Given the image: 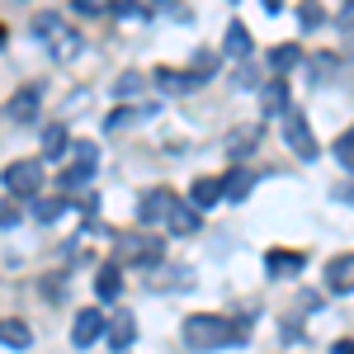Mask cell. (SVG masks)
I'll use <instances>...</instances> for the list:
<instances>
[{"mask_svg":"<svg viewBox=\"0 0 354 354\" xmlns=\"http://www.w3.org/2000/svg\"><path fill=\"white\" fill-rule=\"evenodd\" d=\"M38 104H43L38 85H24V90H19V95H15V100L5 104V118H10V123H28V118L38 113Z\"/></svg>","mask_w":354,"mask_h":354,"instance_id":"10","label":"cell"},{"mask_svg":"<svg viewBox=\"0 0 354 354\" xmlns=\"http://www.w3.org/2000/svg\"><path fill=\"white\" fill-rule=\"evenodd\" d=\"M62 213H66V198H38L33 203V218L38 222H57Z\"/></svg>","mask_w":354,"mask_h":354,"instance_id":"27","label":"cell"},{"mask_svg":"<svg viewBox=\"0 0 354 354\" xmlns=\"http://www.w3.org/2000/svg\"><path fill=\"white\" fill-rule=\"evenodd\" d=\"M109 15H118V19H142L147 10H142L137 0H118V5H109Z\"/></svg>","mask_w":354,"mask_h":354,"instance_id":"29","label":"cell"},{"mask_svg":"<svg viewBox=\"0 0 354 354\" xmlns=\"http://www.w3.org/2000/svg\"><path fill=\"white\" fill-rule=\"evenodd\" d=\"M142 90H147V76H142V71H123V76L113 81V95H118V100H133Z\"/></svg>","mask_w":354,"mask_h":354,"instance_id":"24","label":"cell"},{"mask_svg":"<svg viewBox=\"0 0 354 354\" xmlns=\"http://www.w3.org/2000/svg\"><path fill=\"white\" fill-rule=\"evenodd\" d=\"M33 33H38V38H48V43H62V38H66V33H71V28H66V19H62V15H53V10H43V15H33Z\"/></svg>","mask_w":354,"mask_h":354,"instance_id":"16","label":"cell"},{"mask_svg":"<svg viewBox=\"0 0 354 354\" xmlns=\"http://www.w3.org/2000/svg\"><path fill=\"white\" fill-rule=\"evenodd\" d=\"M265 270H270L274 279H293V274L302 270V250H270V255H265Z\"/></svg>","mask_w":354,"mask_h":354,"instance_id":"13","label":"cell"},{"mask_svg":"<svg viewBox=\"0 0 354 354\" xmlns=\"http://www.w3.org/2000/svg\"><path fill=\"white\" fill-rule=\"evenodd\" d=\"M227 53L232 57H250V33H245L241 19H232V28H227Z\"/></svg>","mask_w":354,"mask_h":354,"instance_id":"26","label":"cell"},{"mask_svg":"<svg viewBox=\"0 0 354 354\" xmlns=\"http://www.w3.org/2000/svg\"><path fill=\"white\" fill-rule=\"evenodd\" d=\"M95 293H100V298H118V293H123V274L113 270V265H104V270L95 274Z\"/></svg>","mask_w":354,"mask_h":354,"instance_id":"22","label":"cell"},{"mask_svg":"<svg viewBox=\"0 0 354 354\" xmlns=\"http://www.w3.org/2000/svg\"><path fill=\"white\" fill-rule=\"evenodd\" d=\"M0 340H5L10 350H28V345H33V330H28L19 317H5V322H0Z\"/></svg>","mask_w":354,"mask_h":354,"instance_id":"17","label":"cell"},{"mask_svg":"<svg viewBox=\"0 0 354 354\" xmlns=\"http://www.w3.org/2000/svg\"><path fill=\"white\" fill-rule=\"evenodd\" d=\"M236 85H241V90H255V66H241V71H236Z\"/></svg>","mask_w":354,"mask_h":354,"instance_id":"33","label":"cell"},{"mask_svg":"<svg viewBox=\"0 0 354 354\" xmlns=\"http://www.w3.org/2000/svg\"><path fill=\"white\" fill-rule=\"evenodd\" d=\"M19 222V203L10 198V203H0V227H15Z\"/></svg>","mask_w":354,"mask_h":354,"instance_id":"30","label":"cell"},{"mask_svg":"<svg viewBox=\"0 0 354 354\" xmlns=\"http://www.w3.org/2000/svg\"><path fill=\"white\" fill-rule=\"evenodd\" d=\"M283 137H288V147L298 151V161H317V137H312V123H307L298 109L283 113Z\"/></svg>","mask_w":354,"mask_h":354,"instance_id":"5","label":"cell"},{"mask_svg":"<svg viewBox=\"0 0 354 354\" xmlns=\"http://www.w3.org/2000/svg\"><path fill=\"white\" fill-rule=\"evenodd\" d=\"M194 279L185 270H180V265H151V270H147V288H151V293H165V288H189Z\"/></svg>","mask_w":354,"mask_h":354,"instance_id":"9","label":"cell"},{"mask_svg":"<svg viewBox=\"0 0 354 354\" xmlns=\"http://www.w3.org/2000/svg\"><path fill=\"white\" fill-rule=\"evenodd\" d=\"M5 33H10V28H5V24H0V48H5Z\"/></svg>","mask_w":354,"mask_h":354,"instance_id":"36","label":"cell"},{"mask_svg":"<svg viewBox=\"0 0 354 354\" xmlns=\"http://www.w3.org/2000/svg\"><path fill=\"white\" fill-rule=\"evenodd\" d=\"M322 19H326V15H322L317 5H302V28H317Z\"/></svg>","mask_w":354,"mask_h":354,"instance_id":"31","label":"cell"},{"mask_svg":"<svg viewBox=\"0 0 354 354\" xmlns=\"http://www.w3.org/2000/svg\"><path fill=\"white\" fill-rule=\"evenodd\" d=\"M350 151H354V133H350V128H345V133L335 137V161H340V165H350V161H354Z\"/></svg>","mask_w":354,"mask_h":354,"instance_id":"28","label":"cell"},{"mask_svg":"<svg viewBox=\"0 0 354 354\" xmlns=\"http://www.w3.org/2000/svg\"><path fill=\"white\" fill-rule=\"evenodd\" d=\"M330 71H335V57L322 53V57H317V76H322V81H330Z\"/></svg>","mask_w":354,"mask_h":354,"instance_id":"32","label":"cell"},{"mask_svg":"<svg viewBox=\"0 0 354 354\" xmlns=\"http://www.w3.org/2000/svg\"><path fill=\"white\" fill-rule=\"evenodd\" d=\"M175 203H180V194L156 185V189H147L142 198H137V218H142V227H156V222H165L170 213H175Z\"/></svg>","mask_w":354,"mask_h":354,"instance_id":"4","label":"cell"},{"mask_svg":"<svg viewBox=\"0 0 354 354\" xmlns=\"http://www.w3.org/2000/svg\"><path fill=\"white\" fill-rule=\"evenodd\" d=\"M350 270H354V255H350V250H345V255H335V260L326 265V288H330V293H340V298L350 293V283H354Z\"/></svg>","mask_w":354,"mask_h":354,"instance_id":"12","label":"cell"},{"mask_svg":"<svg viewBox=\"0 0 354 354\" xmlns=\"http://www.w3.org/2000/svg\"><path fill=\"white\" fill-rule=\"evenodd\" d=\"M151 113H156V104H118V109L109 113V118H104V128H128V123H137V118H151Z\"/></svg>","mask_w":354,"mask_h":354,"instance_id":"18","label":"cell"},{"mask_svg":"<svg viewBox=\"0 0 354 354\" xmlns=\"http://www.w3.org/2000/svg\"><path fill=\"white\" fill-rule=\"evenodd\" d=\"M165 245L161 236H151V232H123L118 241H113V270H151V265H161Z\"/></svg>","mask_w":354,"mask_h":354,"instance_id":"2","label":"cell"},{"mask_svg":"<svg viewBox=\"0 0 354 354\" xmlns=\"http://www.w3.org/2000/svg\"><path fill=\"white\" fill-rule=\"evenodd\" d=\"M0 180H5L10 198H33V194L43 189V165L38 161H10L0 170Z\"/></svg>","mask_w":354,"mask_h":354,"instance_id":"3","label":"cell"},{"mask_svg":"<svg viewBox=\"0 0 354 354\" xmlns=\"http://www.w3.org/2000/svg\"><path fill=\"white\" fill-rule=\"evenodd\" d=\"M180 335H185L189 350H222V345H241L245 340V322H227L218 312H194V317H185Z\"/></svg>","mask_w":354,"mask_h":354,"instance_id":"1","label":"cell"},{"mask_svg":"<svg viewBox=\"0 0 354 354\" xmlns=\"http://www.w3.org/2000/svg\"><path fill=\"white\" fill-rule=\"evenodd\" d=\"M66 156H71L76 170H90V175H95V165H100V147H95V142H71Z\"/></svg>","mask_w":354,"mask_h":354,"instance_id":"19","label":"cell"},{"mask_svg":"<svg viewBox=\"0 0 354 354\" xmlns=\"http://www.w3.org/2000/svg\"><path fill=\"white\" fill-rule=\"evenodd\" d=\"M71 5H76L81 15H100V10H104V0H71Z\"/></svg>","mask_w":354,"mask_h":354,"instance_id":"34","label":"cell"},{"mask_svg":"<svg viewBox=\"0 0 354 354\" xmlns=\"http://www.w3.org/2000/svg\"><path fill=\"white\" fill-rule=\"evenodd\" d=\"M260 113L265 118H283L288 113V81H265V90H260Z\"/></svg>","mask_w":354,"mask_h":354,"instance_id":"11","label":"cell"},{"mask_svg":"<svg viewBox=\"0 0 354 354\" xmlns=\"http://www.w3.org/2000/svg\"><path fill=\"white\" fill-rule=\"evenodd\" d=\"M298 57H302L298 43H279V48L270 53V71H274V76H283L288 66H298Z\"/></svg>","mask_w":354,"mask_h":354,"instance_id":"21","label":"cell"},{"mask_svg":"<svg viewBox=\"0 0 354 354\" xmlns=\"http://www.w3.org/2000/svg\"><path fill=\"white\" fill-rule=\"evenodd\" d=\"M330 350H335V354H354V350H350V340H335Z\"/></svg>","mask_w":354,"mask_h":354,"instance_id":"35","label":"cell"},{"mask_svg":"<svg viewBox=\"0 0 354 354\" xmlns=\"http://www.w3.org/2000/svg\"><path fill=\"white\" fill-rule=\"evenodd\" d=\"M43 156H48V161H62V156H66V128H62V123H48V128H43Z\"/></svg>","mask_w":354,"mask_h":354,"instance_id":"20","label":"cell"},{"mask_svg":"<svg viewBox=\"0 0 354 354\" xmlns=\"http://www.w3.org/2000/svg\"><path fill=\"white\" fill-rule=\"evenodd\" d=\"M104 340H109V350H128L137 340V317L128 307H113V317H104Z\"/></svg>","mask_w":354,"mask_h":354,"instance_id":"7","label":"cell"},{"mask_svg":"<svg viewBox=\"0 0 354 354\" xmlns=\"http://www.w3.org/2000/svg\"><path fill=\"white\" fill-rule=\"evenodd\" d=\"M156 81H161V90H170V95H185V90H198L203 76H198V71H170V66H161Z\"/></svg>","mask_w":354,"mask_h":354,"instance_id":"14","label":"cell"},{"mask_svg":"<svg viewBox=\"0 0 354 354\" xmlns=\"http://www.w3.org/2000/svg\"><path fill=\"white\" fill-rule=\"evenodd\" d=\"M170 227H175V232H180V236H189V232H198V227H203V222H198V213H194L189 203H175V213H170Z\"/></svg>","mask_w":354,"mask_h":354,"instance_id":"23","label":"cell"},{"mask_svg":"<svg viewBox=\"0 0 354 354\" xmlns=\"http://www.w3.org/2000/svg\"><path fill=\"white\" fill-rule=\"evenodd\" d=\"M100 335H104V312H100V307H81L76 322H71V345H76V350H90Z\"/></svg>","mask_w":354,"mask_h":354,"instance_id":"6","label":"cell"},{"mask_svg":"<svg viewBox=\"0 0 354 354\" xmlns=\"http://www.w3.org/2000/svg\"><path fill=\"white\" fill-rule=\"evenodd\" d=\"M218 185H222V198L241 203V198H250V189H255V170H250V165H232Z\"/></svg>","mask_w":354,"mask_h":354,"instance_id":"8","label":"cell"},{"mask_svg":"<svg viewBox=\"0 0 354 354\" xmlns=\"http://www.w3.org/2000/svg\"><path fill=\"white\" fill-rule=\"evenodd\" d=\"M255 142H260V123H250V128H241V133H232V137H227V151H232V156H245Z\"/></svg>","mask_w":354,"mask_h":354,"instance_id":"25","label":"cell"},{"mask_svg":"<svg viewBox=\"0 0 354 354\" xmlns=\"http://www.w3.org/2000/svg\"><path fill=\"white\" fill-rule=\"evenodd\" d=\"M218 198H222V185H218V175H198V180H194V189H189V203H194V213H198V208H213Z\"/></svg>","mask_w":354,"mask_h":354,"instance_id":"15","label":"cell"}]
</instances>
